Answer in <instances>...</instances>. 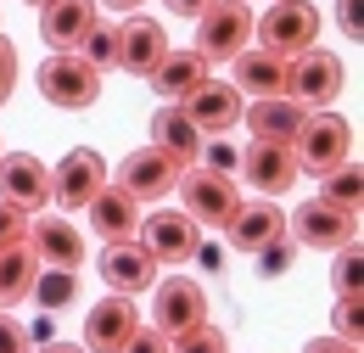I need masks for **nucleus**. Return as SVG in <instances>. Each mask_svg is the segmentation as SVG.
<instances>
[{"mask_svg": "<svg viewBox=\"0 0 364 353\" xmlns=\"http://www.w3.org/2000/svg\"><path fill=\"white\" fill-rule=\"evenodd\" d=\"M291 253H297V241H291V236H274L269 247H258V253H252V258H258V275H286Z\"/></svg>", "mask_w": 364, "mask_h": 353, "instance_id": "obj_34", "label": "nucleus"}, {"mask_svg": "<svg viewBox=\"0 0 364 353\" xmlns=\"http://www.w3.org/2000/svg\"><path fill=\"white\" fill-rule=\"evenodd\" d=\"M180 208L196 224H225L235 208H241V191H235V174H213V169H180Z\"/></svg>", "mask_w": 364, "mask_h": 353, "instance_id": "obj_7", "label": "nucleus"}, {"mask_svg": "<svg viewBox=\"0 0 364 353\" xmlns=\"http://www.w3.org/2000/svg\"><path fill=\"white\" fill-rule=\"evenodd\" d=\"M319 196H325L331 208H342V214H359V202H364L359 163H336V169H325V174H319Z\"/></svg>", "mask_w": 364, "mask_h": 353, "instance_id": "obj_28", "label": "nucleus"}, {"mask_svg": "<svg viewBox=\"0 0 364 353\" xmlns=\"http://www.w3.org/2000/svg\"><path fill=\"white\" fill-rule=\"evenodd\" d=\"M202 140H208V135H202L196 124H191V118H185L180 101H163V107L151 112V146H157L163 157H174L180 169H191V163H196Z\"/></svg>", "mask_w": 364, "mask_h": 353, "instance_id": "obj_21", "label": "nucleus"}, {"mask_svg": "<svg viewBox=\"0 0 364 353\" xmlns=\"http://www.w3.org/2000/svg\"><path fill=\"white\" fill-rule=\"evenodd\" d=\"M95 17H101L95 0H50V6H40V34L50 51H79Z\"/></svg>", "mask_w": 364, "mask_h": 353, "instance_id": "obj_23", "label": "nucleus"}, {"mask_svg": "<svg viewBox=\"0 0 364 353\" xmlns=\"http://www.w3.org/2000/svg\"><path fill=\"white\" fill-rule=\"evenodd\" d=\"M28 253L50 269H79L85 264V236L73 230L68 219H56V214H28Z\"/></svg>", "mask_w": 364, "mask_h": 353, "instance_id": "obj_17", "label": "nucleus"}, {"mask_svg": "<svg viewBox=\"0 0 364 353\" xmlns=\"http://www.w3.org/2000/svg\"><path fill=\"white\" fill-rule=\"evenodd\" d=\"M336 28L348 40H359V0H336Z\"/></svg>", "mask_w": 364, "mask_h": 353, "instance_id": "obj_39", "label": "nucleus"}, {"mask_svg": "<svg viewBox=\"0 0 364 353\" xmlns=\"http://www.w3.org/2000/svg\"><path fill=\"white\" fill-rule=\"evenodd\" d=\"M23 236H28V214L11 208V202H0V247H11V241H23Z\"/></svg>", "mask_w": 364, "mask_h": 353, "instance_id": "obj_36", "label": "nucleus"}, {"mask_svg": "<svg viewBox=\"0 0 364 353\" xmlns=\"http://www.w3.org/2000/svg\"><path fill=\"white\" fill-rule=\"evenodd\" d=\"M28 6H34V11H40V6H50V0H28Z\"/></svg>", "mask_w": 364, "mask_h": 353, "instance_id": "obj_44", "label": "nucleus"}, {"mask_svg": "<svg viewBox=\"0 0 364 353\" xmlns=\"http://www.w3.org/2000/svg\"><path fill=\"white\" fill-rule=\"evenodd\" d=\"M79 56L90 62L95 73L118 68V23H101V17H95V23H90V34L79 40Z\"/></svg>", "mask_w": 364, "mask_h": 353, "instance_id": "obj_29", "label": "nucleus"}, {"mask_svg": "<svg viewBox=\"0 0 364 353\" xmlns=\"http://www.w3.org/2000/svg\"><path fill=\"white\" fill-rule=\"evenodd\" d=\"M135 241L157 258V269H163V264L174 269V264H191V258H196V247H202V224L191 219L185 208H180V214H168V208H163V214L140 219Z\"/></svg>", "mask_w": 364, "mask_h": 353, "instance_id": "obj_8", "label": "nucleus"}, {"mask_svg": "<svg viewBox=\"0 0 364 353\" xmlns=\"http://www.w3.org/2000/svg\"><path fill=\"white\" fill-rule=\"evenodd\" d=\"M303 118H309V107L291 101V95H258L252 107H241V124L252 130V140H286L291 146V135L303 130Z\"/></svg>", "mask_w": 364, "mask_h": 353, "instance_id": "obj_22", "label": "nucleus"}, {"mask_svg": "<svg viewBox=\"0 0 364 353\" xmlns=\"http://www.w3.org/2000/svg\"><path fill=\"white\" fill-rule=\"evenodd\" d=\"M11 90H17V45L0 34V107L11 101Z\"/></svg>", "mask_w": 364, "mask_h": 353, "instance_id": "obj_37", "label": "nucleus"}, {"mask_svg": "<svg viewBox=\"0 0 364 353\" xmlns=\"http://www.w3.org/2000/svg\"><path fill=\"white\" fill-rule=\"evenodd\" d=\"M196 163H202V169H213V174H235V169H241V152L230 146L225 135H213V140H202Z\"/></svg>", "mask_w": 364, "mask_h": 353, "instance_id": "obj_32", "label": "nucleus"}, {"mask_svg": "<svg viewBox=\"0 0 364 353\" xmlns=\"http://www.w3.org/2000/svg\"><path fill=\"white\" fill-rule=\"evenodd\" d=\"M85 214H90V230L101 236V241H129V236L140 230V202L129 196V191H118L112 179L90 196Z\"/></svg>", "mask_w": 364, "mask_h": 353, "instance_id": "obj_24", "label": "nucleus"}, {"mask_svg": "<svg viewBox=\"0 0 364 353\" xmlns=\"http://www.w3.org/2000/svg\"><path fill=\"white\" fill-rule=\"evenodd\" d=\"M180 107H185V118H191L202 135H225V130L241 124V107H247V101H241V90L230 85V79H213V73H208Z\"/></svg>", "mask_w": 364, "mask_h": 353, "instance_id": "obj_16", "label": "nucleus"}, {"mask_svg": "<svg viewBox=\"0 0 364 353\" xmlns=\"http://www.w3.org/2000/svg\"><path fill=\"white\" fill-rule=\"evenodd\" d=\"M28 297H34L46 314L73 309V303H79V269H50V264H40V269H34V286H28Z\"/></svg>", "mask_w": 364, "mask_h": 353, "instance_id": "obj_27", "label": "nucleus"}, {"mask_svg": "<svg viewBox=\"0 0 364 353\" xmlns=\"http://www.w3.org/2000/svg\"><path fill=\"white\" fill-rule=\"evenodd\" d=\"M342 85H348L342 56H336V51H319V45L297 51V56H291V68H286V95H291V101H303L309 112H325V107L342 95Z\"/></svg>", "mask_w": 364, "mask_h": 353, "instance_id": "obj_3", "label": "nucleus"}, {"mask_svg": "<svg viewBox=\"0 0 364 353\" xmlns=\"http://www.w3.org/2000/svg\"><path fill=\"white\" fill-rule=\"evenodd\" d=\"M286 236H291L297 247L336 253L342 241H353V236H359V214H342V208H331L325 196H314V202H303V208L286 219Z\"/></svg>", "mask_w": 364, "mask_h": 353, "instance_id": "obj_11", "label": "nucleus"}, {"mask_svg": "<svg viewBox=\"0 0 364 353\" xmlns=\"http://www.w3.org/2000/svg\"><path fill=\"white\" fill-rule=\"evenodd\" d=\"M225 236H230V247H235V253H258V247H269L274 236H286V214L274 208V196L241 202V208L225 219Z\"/></svg>", "mask_w": 364, "mask_h": 353, "instance_id": "obj_20", "label": "nucleus"}, {"mask_svg": "<svg viewBox=\"0 0 364 353\" xmlns=\"http://www.w3.org/2000/svg\"><path fill=\"white\" fill-rule=\"evenodd\" d=\"M40 95L50 107H62V112H85V107L101 101V73L79 51H50L40 62Z\"/></svg>", "mask_w": 364, "mask_h": 353, "instance_id": "obj_2", "label": "nucleus"}, {"mask_svg": "<svg viewBox=\"0 0 364 353\" xmlns=\"http://www.w3.org/2000/svg\"><path fill=\"white\" fill-rule=\"evenodd\" d=\"M112 185H118V191H129L135 202H163V196L180 185V163H174V157H163L157 146H135V152L118 163Z\"/></svg>", "mask_w": 364, "mask_h": 353, "instance_id": "obj_13", "label": "nucleus"}, {"mask_svg": "<svg viewBox=\"0 0 364 353\" xmlns=\"http://www.w3.org/2000/svg\"><path fill=\"white\" fill-rule=\"evenodd\" d=\"M331 286H336V297H353V292H359V236L336 247V264H331Z\"/></svg>", "mask_w": 364, "mask_h": 353, "instance_id": "obj_30", "label": "nucleus"}, {"mask_svg": "<svg viewBox=\"0 0 364 353\" xmlns=\"http://www.w3.org/2000/svg\"><path fill=\"white\" fill-rule=\"evenodd\" d=\"M202 79H208V56H202V51H168V56L151 68V90H157L163 101H185Z\"/></svg>", "mask_w": 364, "mask_h": 353, "instance_id": "obj_25", "label": "nucleus"}, {"mask_svg": "<svg viewBox=\"0 0 364 353\" xmlns=\"http://www.w3.org/2000/svg\"><path fill=\"white\" fill-rule=\"evenodd\" d=\"M107 185V163H101V152L90 146H73L56 169H50V202L56 208H68V214H85L90 208V196Z\"/></svg>", "mask_w": 364, "mask_h": 353, "instance_id": "obj_9", "label": "nucleus"}, {"mask_svg": "<svg viewBox=\"0 0 364 353\" xmlns=\"http://www.w3.org/2000/svg\"><path fill=\"white\" fill-rule=\"evenodd\" d=\"M291 152H297V169H303V174H325V169L348 163V152H353V124L336 118V112H309L303 130L291 135Z\"/></svg>", "mask_w": 364, "mask_h": 353, "instance_id": "obj_4", "label": "nucleus"}, {"mask_svg": "<svg viewBox=\"0 0 364 353\" xmlns=\"http://www.w3.org/2000/svg\"><path fill=\"white\" fill-rule=\"evenodd\" d=\"M235 174L247 179L258 196H286L291 185H297V152L286 146V140H252L247 152H241V169Z\"/></svg>", "mask_w": 364, "mask_h": 353, "instance_id": "obj_12", "label": "nucleus"}, {"mask_svg": "<svg viewBox=\"0 0 364 353\" xmlns=\"http://www.w3.org/2000/svg\"><path fill=\"white\" fill-rule=\"evenodd\" d=\"M95 269H101L107 292H124V297H140V292H151V286H157V258L140 247L135 236H129V241H107Z\"/></svg>", "mask_w": 364, "mask_h": 353, "instance_id": "obj_15", "label": "nucleus"}, {"mask_svg": "<svg viewBox=\"0 0 364 353\" xmlns=\"http://www.w3.org/2000/svg\"><path fill=\"white\" fill-rule=\"evenodd\" d=\"M40 353H90V348H85V342H46Z\"/></svg>", "mask_w": 364, "mask_h": 353, "instance_id": "obj_43", "label": "nucleus"}, {"mask_svg": "<svg viewBox=\"0 0 364 353\" xmlns=\"http://www.w3.org/2000/svg\"><path fill=\"white\" fill-rule=\"evenodd\" d=\"M0 202L23 214H46L50 202V169L34 152H0Z\"/></svg>", "mask_w": 364, "mask_h": 353, "instance_id": "obj_14", "label": "nucleus"}, {"mask_svg": "<svg viewBox=\"0 0 364 353\" xmlns=\"http://www.w3.org/2000/svg\"><path fill=\"white\" fill-rule=\"evenodd\" d=\"M0 353H34V337H28V325L17 320L11 309H0Z\"/></svg>", "mask_w": 364, "mask_h": 353, "instance_id": "obj_35", "label": "nucleus"}, {"mask_svg": "<svg viewBox=\"0 0 364 353\" xmlns=\"http://www.w3.org/2000/svg\"><path fill=\"white\" fill-rule=\"evenodd\" d=\"M95 6H112V11H118V17H124V11H140V6H146V0H95Z\"/></svg>", "mask_w": 364, "mask_h": 353, "instance_id": "obj_42", "label": "nucleus"}, {"mask_svg": "<svg viewBox=\"0 0 364 353\" xmlns=\"http://www.w3.org/2000/svg\"><path fill=\"white\" fill-rule=\"evenodd\" d=\"M252 45V6L247 0H213L202 17H196V51L213 62H230L235 51Z\"/></svg>", "mask_w": 364, "mask_h": 353, "instance_id": "obj_6", "label": "nucleus"}, {"mask_svg": "<svg viewBox=\"0 0 364 353\" xmlns=\"http://www.w3.org/2000/svg\"><path fill=\"white\" fill-rule=\"evenodd\" d=\"M303 353H359V342H342V337H314Z\"/></svg>", "mask_w": 364, "mask_h": 353, "instance_id": "obj_40", "label": "nucleus"}, {"mask_svg": "<svg viewBox=\"0 0 364 353\" xmlns=\"http://www.w3.org/2000/svg\"><path fill=\"white\" fill-rule=\"evenodd\" d=\"M118 353H168V337H163V331H151V325H135V331H129V342H124Z\"/></svg>", "mask_w": 364, "mask_h": 353, "instance_id": "obj_38", "label": "nucleus"}, {"mask_svg": "<svg viewBox=\"0 0 364 353\" xmlns=\"http://www.w3.org/2000/svg\"><path fill=\"white\" fill-rule=\"evenodd\" d=\"M34 269H40V258L28 253V241H11V247H0V309H17V303L28 297V286H34Z\"/></svg>", "mask_w": 364, "mask_h": 353, "instance_id": "obj_26", "label": "nucleus"}, {"mask_svg": "<svg viewBox=\"0 0 364 353\" xmlns=\"http://www.w3.org/2000/svg\"><path fill=\"white\" fill-rule=\"evenodd\" d=\"M364 320H359V292L353 297H336V309H331V337H342V342H359Z\"/></svg>", "mask_w": 364, "mask_h": 353, "instance_id": "obj_33", "label": "nucleus"}, {"mask_svg": "<svg viewBox=\"0 0 364 353\" xmlns=\"http://www.w3.org/2000/svg\"><path fill=\"white\" fill-rule=\"evenodd\" d=\"M168 353H230V337L219 325H196V331H185L168 342Z\"/></svg>", "mask_w": 364, "mask_h": 353, "instance_id": "obj_31", "label": "nucleus"}, {"mask_svg": "<svg viewBox=\"0 0 364 353\" xmlns=\"http://www.w3.org/2000/svg\"><path fill=\"white\" fill-rule=\"evenodd\" d=\"M168 51H174V45H168V28H163L157 17L124 11V23H118V68H124L129 79H151V68H157Z\"/></svg>", "mask_w": 364, "mask_h": 353, "instance_id": "obj_10", "label": "nucleus"}, {"mask_svg": "<svg viewBox=\"0 0 364 353\" xmlns=\"http://www.w3.org/2000/svg\"><path fill=\"white\" fill-rule=\"evenodd\" d=\"M252 40L274 56H297L319 40V6L314 0H269L264 17H252Z\"/></svg>", "mask_w": 364, "mask_h": 353, "instance_id": "obj_1", "label": "nucleus"}, {"mask_svg": "<svg viewBox=\"0 0 364 353\" xmlns=\"http://www.w3.org/2000/svg\"><path fill=\"white\" fill-rule=\"evenodd\" d=\"M163 6H168L174 17H202V11L213 6V0H163Z\"/></svg>", "mask_w": 364, "mask_h": 353, "instance_id": "obj_41", "label": "nucleus"}, {"mask_svg": "<svg viewBox=\"0 0 364 353\" xmlns=\"http://www.w3.org/2000/svg\"><path fill=\"white\" fill-rule=\"evenodd\" d=\"M208 325V292L191 280V275H168L151 286V331H163L168 342Z\"/></svg>", "mask_w": 364, "mask_h": 353, "instance_id": "obj_5", "label": "nucleus"}, {"mask_svg": "<svg viewBox=\"0 0 364 353\" xmlns=\"http://www.w3.org/2000/svg\"><path fill=\"white\" fill-rule=\"evenodd\" d=\"M286 68H291V56H274L264 45H247V51L230 56V85L241 95H286Z\"/></svg>", "mask_w": 364, "mask_h": 353, "instance_id": "obj_19", "label": "nucleus"}, {"mask_svg": "<svg viewBox=\"0 0 364 353\" xmlns=\"http://www.w3.org/2000/svg\"><path fill=\"white\" fill-rule=\"evenodd\" d=\"M140 325V309L135 297H124V292H107L90 314H85V348L90 353H118L129 342V331Z\"/></svg>", "mask_w": 364, "mask_h": 353, "instance_id": "obj_18", "label": "nucleus"}]
</instances>
